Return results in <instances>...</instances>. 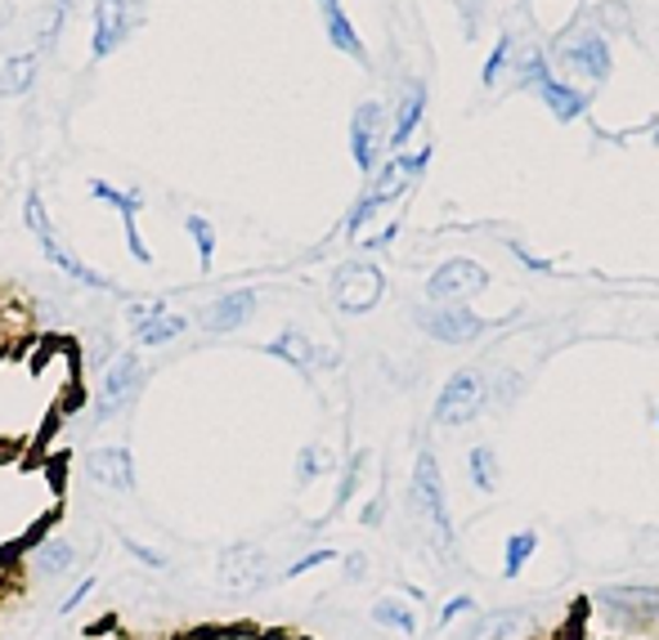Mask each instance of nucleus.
Segmentation results:
<instances>
[{
	"mask_svg": "<svg viewBox=\"0 0 659 640\" xmlns=\"http://www.w3.org/2000/svg\"><path fill=\"white\" fill-rule=\"evenodd\" d=\"M364 466H368V453L359 448V453H350L346 462H342V479H337V497H333V511L327 516H342L350 502H355V492H359V479H364Z\"/></svg>",
	"mask_w": 659,
	"mask_h": 640,
	"instance_id": "nucleus-29",
	"label": "nucleus"
},
{
	"mask_svg": "<svg viewBox=\"0 0 659 640\" xmlns=\"http://www.w3.org/2000/svg\"><path fill=\"white\" fill-rule=\"evenodd\" d=\"M413 323H418L431 340H440V345H472V340H480L485 327H489L472 305H422V310L413 314Z\"/></svg>",
	"mask_w": 659,
	"mask_h": 640,
	"instance_id": "nucleus-10",
	"label": "nucleus"
},
{
	"mask_svg": "<svg viewBox=\"0 0 659 640\" xmlns=\"http://www.w3.org/2000/svg\"><path fill=\"white\" fill-rule=\"evenodd\" d=\"M381 296H386V273H381L372 260H346V264L333 273V301H337V310L350 314V318L377 310Z\"/></svg>",
	"mask_w": 659,
	"mask_h": 640,
	"instance_id": "nucleus-8",
	"label": "nucleus"
},
{
	"mask_svg": "<svg viewBox=\"0 0 659 640\" xmlns=\"http://www.w3.org/2000/svg\"><path fill=\"white\" fill-rule=\"evenodd\" d=\"M422 112H426V86L413 82V86L404 90L400 108H395V126H390V134H386V149H390V153H404V149H409L413 130L422 126Z\"/></svg>",
	"mask_w": 659,
	"mask_h": 640,
	"instance_id": "nucleus-19",
	"label": "nucleus"
},
{
	"mask_svg": "<svg viewBox=\"0 0 659 640\" xmlns=\"http://www.w3.org/2000/svg\"><path fill=\"white\" fill-rule=\"evenodd\" d=\"M188 332V314H175V310H162L158 318H149L144 327H136L130 336H136V345H144V349H162V345H171V340H180Z\"/></svg>",
	"mask_w": 659,
	"mask_h": 640,
	"instance_id": "nucleus-24",
	"label": "nucleus"
},
{
	"mask_svg": "<svg viewBox=\"0 0 659 640\" xmlns=\"http://www.w3.org/2000/svg\"><path fill=\"white\" fill-rule=\"evenodd\" d=\"M36 67H41V54L36 50H23L14 58L0 63V95H28L36 86Z\"/></svg>",
	"mask_w": 659,
	"mask_h": 640,
	"instance_id": "nucleus-23",
	"label": "nucleus"
},
{
	"mask_svg": "<svg viewBox=\"0 0 659 640\" xmlns=\"http://www.w3.org/2000/svg\"><path fill=\"white\" fill-rule=\"evenodd\" d=\"M28 574L41 583H58V578H73L82 574V546L63 533H50L41 542H32L28 551Z\"/></svg>",
	"mask_w": 659,
	"mask_h": 640,
	"instance_id": "nucleus-14",
	"label": "nucleus"
},
{
	"mask_svg": "<svg viewBox=\"0 0 659 640\" xmlns=\"http://www.w3.org/2000/svg\"><path fill=\"white\" fill-rule=\"evenodd\" d=\"M95 592H99V578H95V574H82V578H77V587H68V592L58 596L54 614H58V618H68V614H77V609H82V605H86V600H90Z\"/></svg>",
	"mask_w": 659,
	"mask_h": 640,
	"instance_id": "nucleus-35",
	"label": "nucleus"
},
{
	"mask_svg": "<svg viewBox=\"0 0 659 640\" xmlns=\"http://www.w3.org/2000/svg\"><path fill=\"white\" fill-rule=\"evenodd\" d=\"M82 475L95 492H108V497H130L140 488L136 453H130L126 444H95L82 462Z\"/></svg>",
	"mask_w": 659,
	"mask_h": 640,
	"instance_id": "nucleus-6",
	"label": "nucleus"
},
{
	"mask_svg": "<svg viewBox=\"0 0 659 640\" xmlns=\"http://www.w3.org/2000/svg\"><path fill=\"white\" fill-rule=\"evenodd\" d=\"M426 166H431V144L418 149V153H395L386 166H377V171L368 175V188H364V193H372L381 206H390L395 197L409 193V184H413Z\"/></svg>",
	"mask_w": 659,
	"mask_h": 640,
	"instance_id": "nucleus-15",
	"label": "nucleus"
},
{
	"mask_svg": "<svg viewBox=\"0 0 659 640\" xmlns=\"http://www.w3.org/2000/svg\"><path fill=\"white\" fill-rule=\"evenodd\" d=\"M592 605L624 636H641L659 622V587L646 583H606L592 592Z\"/></svg>",
	"mask_w": 659,
	"mask_h": 640,
	"instance_id": "nucleus-3",
	"label": "nucleus"
},
{
	"mask_svg": "<svg viewBox=\"0 0 659 640\" xmlns=\"http://www.w3.org/2000/svg\"><path fill=\"white\" fill-rule=\"evenodd\" d=\"M323 32H327V41H333L342 54H350V58H368V50H364V41H359V32H355V23L342 14V6L333 0V6H323Z\"/></svg>",
	"mask_w": 659,
	"mask_h": 640,
	"instance_id": "nucleus-25",
	"label": "nucleus"
},
{
	"mask_svg": "<svg viewBox=\"0 0 659 640\" xmlns=\"http://www.w3.org/2000/svg\"><path fill=\"white\" fill-rule=\"evenodd\" d=\"M485 408H489V377L480 368H457L440 386V394L431 403V421L440 431H463L476 416H485Z\"/></svg>",
	"mask_w": 659,
	"mask_h": 640,
	"instance_id": "nucleus-4",
	"label": "nucleus"
},
{
	"mask_svg": "<svg viewBox=\"0 0 659 640\" xmlns=\"http://www.w3.org/2000/svg\"><path fill=\"white\" fill-rule=\"evenodd\" d=\"M539 95H543V104L561 117V121H574L579 112H583V99L570 90V86H561V82H552V77H543L539 82Z\"/></svg>",
	"mask_w": 659,
	"mask_h": 640,
	"instance_id": "nucleus-31",
	"label": "nucleus"
},
{
	"mask_svg": "<svg viewBox=\"0 0 659 640\" xmlns=\"http://www.w3.org/2000/svg\"><path fill=\"white\" fill-rule=\"evenodd\" d=\"M184 234L193 238L197 269L212 273V264H216V225H212L207 216H197V210H188V216H184Z\"/></svg>",
	"mask_w": 659,
	"mask_h": 640,
	"instance_id": "nucleus-27",
	"label": "nucleus"
},
{
	"mask_svg": "<svg viewBox=\"0 0 659 640\" xmlns=\"http://www.w3.org/2000/svg\"><path fill=\"white\" fill-rule=\"evenodd\" d=\"M381 520H386V492H377L372 502H368V507L359 511V524H364V529H377Z\"/></svg>",
	"mask_w": 659,
	"mask_h": 640,
	"instance_id": "nucleus-39",
	"label": "nucleus"
},
{
	"mask_svg": "<svg viewBox=\"0 0 659 640\" xmlns=\"http://www.w3.org/2000/svg\"><path fill=\"white\" fill-rule=\"evenodd\" d=\"M485 288H489L485 264L453 256L426 278V305H472V296H480Z\"/></svg>",
	"mask_w": 659,
	"mask_h": 640,
	"instance_id": "nucleus-9",
	"label": "nucleus"
},
{
	"mask_svg": "<svg viewBox=\"0 0 659 640\" xmlns=\"http://www.w3.org/2000/svg\"><path fill=\"white\" fill-rule=\"evenodd\" d=\"M212 583L225 596H256V592H266L274 583L266 546H256V542H229V546H220L216 564H212Z\"/></svg>",
	"mask_w": 659,
	"mask_h": 640,
	"instance_id": "nucleus-5",
	"label": "nucleus"
},
{
	"mask_svg": "<svg viewBox=\"0 0 659 640\" xmlns=\"http://www.w3.org/2000/svg\"><path fill=\"white\" fill-rule=\"evenodd\" d=\"M318 6H333V0H318Z\"/></svg>",
	"mask_w": 659,
	"mask_h": 640,
	"instance_id": "nucleus-47",
	"label": "nucleus"
},
{
	"mask_svg": "<svg viewBox=\"0 0 659 640\" xmlns=\"http://www.w3.org/2000/svg\"><path fill=\"white\" fill-rule=\"evenodd\" d=\"M539 614L530 605H498L485 614H472V627L463 640H534Z\"/></svg>",
	"mask_w": 659,
	"mask_h": 640,
	"instance_id": "nucleus-13",
	"label": "nucleus"
},
{
	"mask_svg": "<svg viewBox=\"0 0 659 640\" xmlns=\"http://www.w3.org/2000/svg\"><path fill=\"white\" fill-rule=\"evenodd\" d=\"M467 484H472L480 497H494V492H498V484H503V462H498V453H494L489 444H476V448L467 453Z\"/></svg>",
	"mask_w": 659,
	"mask_h": 640,
	"instance_id": "nucleus-22",
	"label": "nucleus"
},
{
	"mask_svg": "<svg viewBox=\"0 0 659 640\" xmlns=\"http://www.w3.org/2000/svg\"><path fill=\"white\" fill-rule=\"evenodd\" d=\"M256 288H234V292H225V296H216L212 305H207V314H203V327L212 332V336H229V332H238V327H247L251 323V314H256Z\"/></svg>",
	"mask_w": 659,
	"mask_h": 640,
	"instance_id": "nucleus-17",
	"label": "nucleus"
},
{
	"mask_svg": "<svg viewBox=\"0 0 659 640\" xmlns=\"http://www.w3.org/2000/svg\"><path fill=\"white\" fill-rule=\"evenodd\" d=\"M6 19H10V10H6V0H0V28H6Z\"/></svg>",
	"mask_w": 659,
	"mask_h": 640,
	"instance_id": "nucleus-45",
	"label": "nucleus"
},
{
	"mask_svg": "<svg viewBox=\"0 0 659 640\" xmlns=\"http://www.w3.org/2000/svg\"><path fill=\"white\" fill-rule=\"evenodd\" d=\"M507 50H511V41H498V50L489 54V63H485V86H494V82H498L503 63H507Z\"/></svg>",
	"mask_w": 659,
	"mask_h": 640,
	"instance_id": "nucleus-40",
	"label": "nucleus"
},
{
	"mask_svg": "<svg viewBox=\"0 0 659 640\" xmlns=\"http://www.w3.org/2000/svg\"><path fill=\"white\" fill-rule=\"evenodd\" d=\"M472 614H480L476 596H472V592H453V596L440 605V614H435V627H440V631H449L457 618H472Z\"/></svg>",
	"mask_w": 659,
	"mask_h": 640,
	"instance_id": "nucleus-33",
	"label": "nucleus"
},
{
	"mask_svg": "<svg viewBox=\"0 0 659 640\" xmlns=\"http://www.w3.org/2000/svg\"><path fill=\"white\" fill-rule=\"evenodd\" d=\"M539 546H543L539 529H516V533H507V542H503V578L516 583L525 568H530V560L539 555Z\"/></svg>",
	"mask_w": 659,
	"mask_h": 640,
	"instance_id": "nucleus-21",
	"label": "nucleus"
},
{
	"mask_svg": "<svg viewBox=\"0 0 659 640\" xmlns=\"http://www.w3.org/2000/svg\"><path fill=\"white\" fill-rule=\"evenodd\" d=\"M86 193L95 197V202H104V206H112L117 216H121V229H126V251H130V260L136 264H153V251H149V242H144V234H140V210H144V188H117V184H108V180H86Z\"/></svg>",
	"mask_w": 659,
	"mask_h": 640,
	"instance_id": "nucleus-7",
	"label": "nucleus"
},
{
	"mask_svg": "<svg viewBox=\"0 0 659 640\" xmlns=\"http://www.w3.org/2000/svg\"><path fill=\"white\" fill-rule=\"evenodd\" d=\"M400 596H409L413 605H422V600H426V592H422L418 583H404V587H400Z\"/></svg>",
	"mask_w": 659,
	"mask_h": 640,
	"instance_id": "nucleus-43",
	"label": "nucleus"
},
{
	"mask_svg": "<svg viewBox=\"0 0 659 640\" xmlns=\"http://www.w3.org/2000/svg\"><path fill=\"white\" fill-rule=\"evenodd\" d=\"M117 354V340H112V332L108 327H99L90 340H86V364H95V368H104L108 359Z\"/></svg>",
	"mask_w": 659,
	"mask_h": 640,
	"instance_id": "nucleus-37",
	"label": "nucleus"
},
{
	"mask_svg": "<svg viewBox=\"0 0 659 640\" xmlns=\"http://www.w3.org/2000/svg\"><path fill=\"white\" fill-rule=\"evenodd\" d=\"M337 564H342V583H350V587L368 583V551H346Z\"/></svg>",
	"mask_w": 659,
	"mask_h": 640,
	"instance_id": "nucleus-38",
	"label": "nucleus"
},
{
	"mask_svg": "<svg viewBox=\"0 0 659 640\" xmlns=\"http://www.w3.org/2000/svg\"><path fill=\"white\" fill-rule=\"evenodd\" d=\"M511 251H516V260H520L525 269H534V273H548V269H552L548 260H539V256H530V251H525V247H511Z\"/></svg>",
	"mask_w": 659,
	"mask_h": 640,
	"instance_id": "nucleus-42",
	"label": "nucleus"
},
{
	"mask_svg": "<svg viewBox=\"0 0 659 640\" xmlns=\"http://www.w3.org/2000/svg\"><path fill=\"white\" fill-rule=\"evenodd\" d=\"M121 6H126L130 14H144V0H121Z\"/></svg>",
	"mask_w": 659,
	"mask_h": 640,
	"instance_id": "nucleus-44",
	"label": "nucleus"
},
{
	"mask_svg": "<svg viewBox=\"0 0 659 640\" xmlns=\"http://www.w3.org/2000/svg\"><path fill=\"white\" fill-rule=\"evenodd\" d=\"M342 462L333 457V453H327L323 444H305L301 453H296V466H292V475H296V484L301 488H310L314 479H323V475H333Z\"/></svg>",
	"mask_w": 659,
	"mask_h": 640,
	"instance_id": "nucleus-26",
	"label": "nucleus"
},
{
	"mask_svg": "<svg viewBox=\"0 0 659 640\" xmlns=\"http://www.w3.org/2000/svg\"><path fill=\"white\" fill-rule=\"evenodd\" d=\"M570 58H574V63L583 67L587 77H597V82H602V77L611 73V54H606V41H602V36H592V32H587V36H579V41L570 45Z\"/></svg>",
	"mask_w": 659,
	"mask_h": 640,
	"instance_id": "nucleus-28",
	"label": "nucleus"
},
{
	"mask_svg": "<svg viewBox=\"0 0 659 640\" xmlns=\"http://www.w3.org/2000/svg\"><path fill=\"white\" fill-rule=\"evenodd\" d=\"M36 247H41V256H45V264H54L68 282H77V288H86V292H108V296H121V301H130L112 278H104L99 269H90L73 247H63L58 242V234L54 229H45V234H36Z\"/></svg>",
	"mask_w": 659,
	"mask_h": 640,
	"instance_id": "nucleus-11",
	"label": "nucleus"
},
{
	"mask_svg": "<svg viewBox=\"0 0 659 640\" xmlns=\"http://www.w3.org/2000/svg\"><path fill=\"white\" fill-rule=\"evenodd\" d=\"M266 354L279 364H288V368H296V372H305V377L318 372V345L301 327H283L274 340H266Z\"/></svg>",
	"mask_w": 659,
	"mask_h": 640,
	"instance_id": "nucleus-18",
	"label": "nucleus"
},
{
	"mask_svg": "<svg viewBox=\"0 0 659 640\" xmlns=\"http://www.w3.org/2000/svg\"><path fill=\"white\" fill-rule=\"evenodd\" d=\"M117 546L136 560L140 568H149V574H166L171 568V555L166 551H158V546H149V542H140V538H130V533H117Z\"/></svg>",
	"mask_w": 659,
	"mask_h": 640,
	"instance_id": "nucleus-30",
	"label": "nucleus"
},
{
	"mask_svg": "<svg viewBox=\"0 0 659 640\" xmlns=\"http://www.w3.org/2000/svg\"><path fill=\"white\" fill-rule=\"evenodd\" d=\"M409 511L413 520L426 529V538L453 555L457 551V529H453V511H449V488H444V470L440 457L431 448H422L413 457V475H409Z\"/></svg>",
	"mask_w": 659,
	"mask_h": 640,
	"instance_id": "nucleus-1",
	"label": "nucleus"
},
{
	"mask_svg": "<svg viewBox=\"0 0 659 640\" xmlns=\"http://www.w3.org/2000/svg\"><path fill=\"white\" fill-rule=\"evenodd\" d=\"M395 238H400V220H395V225H386L381 234H372V238L364 242V251H381V247H390Z\"/></svg>",
	"mask_w": 659,
	"mask_h": 640,
	"instance_id": "nucleus-41",
	"label": "nucleus"
},
{
	"mask_svg": "<svg viewBox=\"0 0 659 640\" xmlns=\"http://www.w3.org/2000/svg\"><path fill=\"white\" fill-rule=\"evenodd\" d=\"M377 210H381V202H377L372 193H364V197L350 206V216H346V234H350V238H359V234L377 220Z\"/></svg>",
	"mask_w": 659,
	"mask_h": 640,
	"instance_id": "nucleus-36",
	"label": "nucleus"
},
{
	"mask_svg": "<svg viewBox=\"0 0 659 640\" xmlns=\"http://www.w3.org/2000/svg\"><path fill=\"white\" fill-rule=\"evenodd\" d=\"M140 23H144V14H130L121 0H95V10H90V58L104 63L108 54H117L121 41Z\"/></svg>",
	"mask_w": 659,
	"mask_h": 640,
	"instance_id": "nucleus-12",
	"label": "nucleus"
},
{
	"mask_svg": "<svg viewBox=\"0 0 659 640\" xmlns=\"http://www.w3.org/2000/svg\"><path fill=\"white\" fill-rule=\"evenodd\" d=\"M58 6H63V10H68V14H73V10H77V0H58Z\"/></svg>",
	"mask_w": 659,
	"mask_h": 640,
	"instance_id": "nucleus-46",
	"label": "nucleus"
},
{
	"mask_svg": "<svg viewBox=\"0 0 659 640\" xmlns=\"http://www.w3.org/2000/svg\"><path fill=\"white\" fill-rule=\"evenodd\" d=\"M162 310H171L162 296H130V301H126V314H121V318H126V332L144 327V323H149V318H158Z\"/></svg>",
	"mask_w": 659,
	"mask_h": 640,
	"instance_id": "nucleus-34",
	"label": "nucleus"
},
{
	"mask_svg": "<svg viewBox=\"0 0 659 640\" xmlns=\"http://www.w3.org/2000/svg\"><path fill=\"white\" fill-rule=\"evenodd\" d=\"M342 555L333 551V546H314V551H305V555H296L288 568H283V583H296V578H305V574H314V568H323V564H337Z\"/></svg>",
	"mask_w": 659,
	"mask_h": 640,
	"instance_id": "nucleus-32",
	"label": "nucleus"
},
{
	"mask_svg": "<svg viewBox=\"0 0 659 640\" xmlns=\"http://www.w3.org/2000/svg\"><path fill=\"white\" fill-rule=\"evenodd\" d=\"M655 425H659V408H655Z\"/></svg>",
	"mask_w": 659,
	"mask_h": 640,
	"instance_id": "nucleus-48",
	"label": "nucleus"
},
{
	"mask_svg": "<svg viewBox=\"0 0 659 640\" xmlns=\"http://www.w3.org/2000/svg\"><path fill=\"white\" fill-rule=\"evenodd\" d=\"M368 618L377 622V627H386V631H395V636H418L422 631V618H418V605L409 600V596H381L372 609H368Z\"/></svg>",
	"mask_w": 659,
	"mask_h": 640,
	"instance_id": "nucleus-20",
	"label": "nucleus"
},
{
	"mask_svg": "<svg viewBox=\"0 0 659 640\" xmlns=\"http://www.w3.org/2000/svg\"><path fill=\"white\" fill-rule=\"evenodd\" d=\"M381 126H386L381 104H359L355 117H350V158H355V166H359L364 175L377 171V158H381V149H386Z\"/></svg>",
	"mask_w": 659,
	"mask_h": 640,
	"instance_id": "nucleus-16",
	"label": "nucleus"
},
{
	"mask_svg": "<svg viewBox=\"0 0 659 640\" xmlns=\"http://www.w3.org/2000/svg\"><path fill=\"white\" fill-rule=\"evenodd\" d=\"M144 386H149L144 354H140V349H117L112 359L99 368V386H95V399H90L95 421H117V416H126L130 408L140 403Z\"/></svg>",
	"mask_w": 659,
	"mask_h": 640,
	"instance_id": "nucleus-2",
	"label": "nucleus"
}]
</instances>
